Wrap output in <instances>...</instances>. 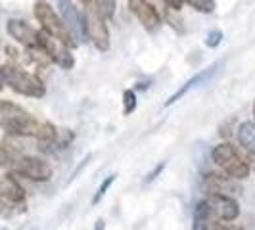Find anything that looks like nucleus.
Segmentation results:
<instances>
[{"label":"nucleus","instance_id":"9","mask_svg":"<svg viewBox=\"0 0 255 230\" xmlns=\"http://www.w3.org/2000/svg\"><path fill=\"white\" fill-rule=\"evenodd\" d=\"M85 23H87V33H89V40L92 46L98 52H108L110 50V29H108V21L100 19L98 15L92 12L85 10Z\"/></svg>","mask_w":255,"mask_h":230},{"label":"nucleus","instance_id":"15","mask_svg":"<svg viewBox=\"0 0 255 230\" xmlns=\"http://www.w3.org/2000/svg\"><path fill=\"white\" fill-rule=\"evenodd\" d=\"M83 6H85V10H89L94 15H98L100 19L110 21V19H114L115 6L117 4H115L114 0H85Z\"/></svg>","mask_w":255,"mask_h":230},{"label":"nucleus","instance_id":"2","mask_svg":"<svg viewBox=\"0 0 255 230\" xmlns=\"http://www.w3.org/2000/svg\"><path fill=\"white\" fill-rule=\"evenodd\" d=\"M0 79H2V85L10 87L19 96L42 98L46 94V87H44V83H42L40 77L15 64L0 65Z\"/></svg>","mask_w":255,"mask_h":230},{"label":"nucleus","instance_id":"24","mask_svg":"<svg viewBox=\"0 0 255 230\" xmlns=\"http://www.w3.org/2000/svg\"><path fill=\"white\" fill-rule=\"evenodd\" d=\"M244 161H246V165H248V169H250V173L255 171V153H246Z\"/></svg>","mask_w":255,"mask_h":230},{"label":"nucleus","instance_id":"8","mask_svg":"<svg viewBox=\"0 0 255 230\" xmlns=\"http://www.w3.org/2000/svg\"><path fill=\"white\" fill-rule=\"evenodd\" d=\"M60 8V17L65 23L67 31L71 33V37L75 38V42H87L89 40V33H87V23H85V15L83 12H79L73 2H67V0H60L56 4Z\"/></svg>","mask_w":255,"mask_h":230},{"label":"nucleus","instance_id":"11","mask_svg":"<svg viewBox=\"0 0 255 230\" xmlns=\"http://www.w3.org/2000/svg\"><path fill=\"white\" fill-rule=\"evenodd\" d=\"M6 31L15 42L25 46L27 50H40V46H38V31L33 29L23 19H8Z\"/></svg>","mask_w":255,"mask_h":230},{"label":"nucleus","instance_id":"3","mask_svg":"<svg viewBox=\"0 0 255 230\" xmlns=\"http://www.w3.org/2000/svg\"><path fill=\"white\" fill-rule=\"evenodd\" d=\"M238 217H240V204L234 198L223 194H209L194 209V219H213V221L232 223Z\"/></svg>","mask_w":255,"mask_h":230},{"label":"nucleus","instance_id":"1","mask_svg":"<svg viewBox=\"0 0 255 230\" xmlns=\"http://www.w3.org/2000/svg\"><path fill=\"white\" fill-rule=\"evenodd\" d=\"M38 123L25 108L17 106L8 100H0V128L8 132V136L13 138H27L38 132Z\"/></svg>","mask_w":255,"mask_h":230},{"label":"nucleus","instance_id":"19","mask_svg":"<svg viewBox=\"0 0 255 230\" xmlns=\"http://www.w3.org/2000/svg\"><path fill=\"white\" fill-rule=\"evenodd\" d=\"M136 92L132 89H128L123 92V115H130L134 114L136 110Z\"/></svg>","mask_w":255,"mask_h":230},{"label":"nucleus","instance_id":"5","mask_svg":"<svg viewBox=\"0 0 255 230\" xmlns=\"http://www.w3.org/2000/svg\"><path fill=\"white\" fill-rule=\"evenodd\" d=\"M211 159L217 163L230 179L234 180H246L250 177V169L246 165L244 157L238 153V150L230 142H221L213 148Z\"/></svg>","mask_w":255,"mask_h":230},{"label":"nucleus","instance_id":"7","mask_svg":"<svg viewBox=\"0 0 255 230\" xmlns=\"http://www.w3.org/2000/svg\"><path fill=\"white\" fill-rule=\"evenodd\" d=\"M38 46H40L42 54H44L50 62H54L58 67H62L65 71H67V69H73L75 58H73L71 50L65 46L64 42H60V40H56V38L50 37V35H46L44 31H38Z\"/></svg>","mask_w":255,"mask_h":230},{"label":"nucleus","instance_id":"6","mask_svg":"<svg viewBox=\"0 0 255 230\" xmlns=\"http://www.w3.org/2000/svg\"><path fill=\"white\" fill-rule=\"evenodd\" d=\"M12 171L13 175H19V177L33 180V182H48L52 179V175H54L50 163L44 161L42 157H37V155L15 157Z\"/></svg>","mask_w":255,"mask_h":230},{"label":"nucleus","instance_id":"26","mask_svg":"<svg viewBox=\"0 0 255 230\" xmlns=\"http://www.w3.org/2000/svg\"><path fill=\"white\" fill-rule=\"evenodd\" d=\"M92 230H106V221H104V219H98V221L94 223V229Z\"/></svg>","mask_w":255,"mask_h":230},{"label":"nucleus","instance_id":"16","mask_svg":"<svg viewBox=\"0 0 255 230\" xmlns=\"http://www.w3.org/2000/svg\"><path fill=\"white\" fill-rule=\"evenodd\" d=\"M236 138L248 153H255V121H244L236 128Z\"/></svg>","mask_w":255,"mask_h":230},{"label":"nucleus","instance_id":"10","mask_svg":"<svg viewBox=\"0 0 255 230\" xmlns=\"http://www.w3.org/2000/svg\"><path fill=\"white\" fill-rule=\"evenodd\" d=\"M127 6H128V10L138 17V21L142 23V27H144L146 31H150V33H155V31L161 27V23H163L161 15H159V12H157V8L153 6L152 2H144V0H128Z\"/></svg>","mask_w":255,"mask_h":230},{"label":"nucleus","instance_id":"13","mask_svg":"<svg viewBox=\"0 0 255 230\" xmlns=\"http://www.w3.org/2000/svg\"><path fill=\"white\" fill-rule=\"evenodd\" d=\"M204 190L207 194H223V196H230V194H240L242 188L240 184L230 177L225 175H217V173H209L204 179Z\"/></svg>","mask_w":255,"mask_h":230},{"label":"nucleus","instance_id":"21","mask_svg":"<svg viewBox=\"0 0 255 230\" xmlns=\"http://www.w3.org/2000/svg\"><path fill=\"white\" fill-rule=\"evenodd\" d=\"M15 155H13L4 144H0V169H12Z\"/></svg>","mask_w":255,"mask_h":230},{"label":"nucleus","instance_id":"30","mask_svg":"<svg viewBox=\"0 0 255 230\" xmlns=\"http://www.w3.org/2000/svg\"><path fill=\"white\" fill-rule=\"evenodd\" d=\"M254 115H255V102H254Z\"/></svg>","mask_w":255,"mask_h":230},{"label":"nucleus","instance_id":"17","mask_svg":"<svg viewBox=\"0 0 255 230\" xmlns=\"http://www.w3.org/2000/svg\"><path fill=\"white\" fill-rule=\"evenodd\" d=\"M192 230H229V227L213 219H194Z\"/></svg>","mask_w":255,"mask_h":230},{"label":"nucleus","instance_id":"12","mask_svg":"<svg viewBox=\"0 0 255 230\" xmlns=\"http://www.w3.org/2000/svg\"><path fill=\"white\" fill-rule=\"evenodd\" d=\"M221 65H223V62H215L213 65H209L207 69H202L200 73H196L194 77H190V79H188V81H186V83H184V85H182L179 90H175V92H173V94L167 98V102L163 104V106H165V108H171L173 104L179 102L182 96H186V94H188L192 89H198L200 85H205V83H207L211 77L217 73Z\"/></svg>","mask_w":255,"mask_h":230},{"label":"nucleus","instance_id":"14","mask_svg":"<svg viewBox=\"0 0 255 230\" xmlns=\"http://www.w3.org/2000/svg\"><path fill=\"white\" fill-rule=\"evenodd\" d=\"M0 200L8 205H21L25 202V190L13 175L0 177Z\"/></svg>","mask_w":255,"mask_h":230},{"label":"nucleus","instance_id":"4","mask_svg":"<svg viewBox=\"0 0 255 230\" xmlns=\"http://www.w3.org/2000/svg\"><path fill=\"white\" fill-rule=\"evenodd\" d=\"M33 12H35L37 21L40 23V31H44L46 35H50L56 40L64 42L67 48H75V38L71 37V33L67 31L65 23L62 21V17L56 13V10L52 8L48 2H35L33 4Z\"/></svg>","mask_w":255,"mask_h":230},{"label":"nucleus","instance_id":"18","mask_svg":"<svg viewBox=\"0 0 255 230\" xmlns=\"http://www.w3.org/2000/svg\"><path fill=\"white\" fill-rule=\"evenodd\" d=\"M115 179H117V175L112 173V175H108V177L102 180V184L98 186V190L94 192V196H92V205H98L100 202H102V198L108 194V190L112 188V184L115 182Z\"/></svg>","mask_w":255,"mask_h":230},{"label":"nucleus","instance_id":"29","mask_svg":"<svg viewBox=\"0 0 255 230\" xmlns=\"http://www.w3.org/2000/svg\"><path fill=\"white\" fill-rule=\"evenodd\" d=\"M4 89V85H2V79H0V90Z\"/></svg>","mask_w":255,"mask_h":230},{"label":"nucleus","instance_id":"27","mask_svg":"<svg viewBox=\"0 0 255 230\" xmlns=\"http://www.w3.org/2000/svg\"><path fill=\"white\" fill-rule=\"evenodd\" d=\"M8 209H10V205L4 204V202L0 200V215H6V213H8Z\"/></svg>","mask_w":255,"mask_h":230},{"label":"nucleus","instance_id":"25","mask_svg":"<svg viewBox=\"0 0 255 230\" xmlns=\"http://www.w3.org/2000/svg\"><path fill=\"white\" fill-rule=\"evenodd\" d=\"M182 0H165V6H169L171 10H175V12H179L180 8H182Z\"/></svg>","mask_w":255,"mask_h":230},{"label":"nucleus","instance_id":"23","mask_svg":"<svg viewBox=\"0 0 255 230\" xmlns=\"http://www.w3.org/2000/svg\"><path fill=\"white\" fill-rule=\"evenodd\" d=\"M167 167V163L165 161H161V163H159V165L155 167V169H153L152 173H150V175H146V179H144V182H153V180L157 179V177H159V173H163V169H165Z\"/></svg>","mask_w":255,"mask_h":230},{"label":"nucleus","instance_id":"32","mask_svg":"<svg viewBox=\"0 0 255 230\" xmlns=\"http://www.w3.org/2000/svg\"><path fill=\"white\" fill-rule=\"evenodd\" d=\"M0 44H2V42H0Z\"/></svg>","mask_w":255,"mask_h":230},{"label":"nucleus","instance_id":"31","mask_svg":"<svg viewBox=\"0 0 255 230\" xmlns=\"http://www.w3.org/2000/svg\"><path fill=\"white\" fill-rule=\"evenodd\" d=\"M4 230H8V229H4Z\"/></svg>","mask_w":255,"mask_h":230},{"label":"nucleus","instance_id":"20","mask_svg":"<svg viewBox=\"0 0 255 230\" xmlns=\"http://www.w3.org/2000/svg\"><path fill=\"white\" fill-rule=\"evenodd\" d=\"M186 4L202 13H213L217 8V2H213V0H186Z\"/></svg>","mask_w":255,"mask_h":230},{"label":"nucleus","instance_id":"28","mask_svg":"<svg viewBox=\"0 0 255 230\" xmlns=\"http://www.w3.org/2000/svg\"><path fill=\"white\" fill-rule=\"evenodd\" d=\"M229 230H246V229H242V227H229Z\"/></svg>","mask_w":255,"mask_h":230},{"label":"nucleus","instance_id":"22","mask_svg":"<svg viewBox=\"0 0 255 230\" xmlns=\"http://www.w3.org/2000/svg\"><path fill=\"white\" fill-rule=\"evenodd\" d=\"M221 42H223V31L213 29V31L207 33V37H205V46H209V48H217Z\"/></svg>","mask_w":255,"mask_h":230}]
</instances>
